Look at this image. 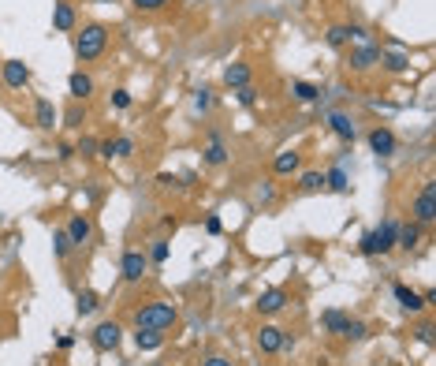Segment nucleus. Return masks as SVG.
I'll use <instances>...</instances> for the list:
<instances>
[{
  "label": "nucleus",
  "instance_id": "nucleus-24",
  "mask_svg": "<svg viewBox=\"0 0 436 366\" xmlns=\"http://www.w3.org/2000/svg\"><path fill=\"white\" fill-rule=\"evenodd\" d=\"M418 243H421V224H418V221H410V224H399L396 247H403V251H414Z\"/></svg>",
  "mask_w": 436,
  "mask_h": 366
},
{
  "label": "nucleus",
  "instance_id": "nucleus-1",
  "mask_svg": "<svg viewBox=\"0 0 436 366\" xmlns=\"http://www.w3.org/2000/svg\"><path fill=\"white\" fill-rule=\"evenodd\" d=\"M105 49H108V27H101V23H86L79 34H75V57L82 64L105 57Z\"/></svg>",
  "mask_w": 436,
  "mask_h": 366
},
{
  "label": "nucleus",
  "instance_id": "nucleus-5",
  "mask_svg": "<svg viewBox=\"0 0 436 366\" xmlns=\"http://www.w3.org/2000/svg\"><path fill=\"white\" fill-rule=\"evenodd\" d=\"M414 221L418 224H433L436 221V183L425 180L421 191L414 195Z\"/></svg>",
  "mask_w": 436,
  "mask_h": 366
},
{
  "label": "nucleus",
  "instance_id": "nucleus-20",
  "mask_svg": "<svg viewBox=\"0 0 436 366\" xmlns=\"http://www.w3.org/2000/svg\"><path fill=\"white\" fill-rule=\"evenodd\" d=\"M34 120H38L41 131H52V127H57V120H60L57 105H52L49 98H38V105H34Z\"/></svg>",
  "mask_w": 436,
  "mask_h": 366
},
{
  "label": "nucleus",
  "instance_id": "nucleus-18",
  "mask_svg": "<svg viewBox=\"0 0 436 366\" xmlns=\"http://www.w3.org/2000/svg\"><path fill=\"white\" fill-rule=\"evenodd\" d=\"M324 191H332V195H351V176L343 172V165H332L324 172Z\"/></svg>",
  "mask_w": 436,
  "mask_h": 366
},
{
  "label": "nucleus",
  "instance_id": "nucleus-13",
  "mask_svg": "<svg viewBox=\"0 0 436 366\" xmlns=\"http://www.w3.org/2000/svg\"><path fill=\"white\" fill-rule=\"evenodd\" d=\"M250 79H254V68H250L246 60H235L224 68V86L227 90H239V86H250Z\"/></svg>",
  "mask_w": 436,
  "mask_h": 366
},
{
  "label": "nucleus",
  "instance_id": "nucleus-11",
  "mask_svg": "<svg viewBox=\"0 0 436 366\" xmlns=\"http://www.w3.org/2000/svg\"><path fill=\"white\" fill-rule=\"evenodd\" d=\"M369 146H373L377 157H391V154L399 149L396 135H391V127H373V131H369Z\"/></svg>",
  "mask_w": 436,
  "mask_h": 366
},
{
  "label": "nucleus",
  "instance_id": "nucleus-10",
  "mask_svg": "<svg viewBox=\"0 0 436 366\" xmlns=\"http://www.w3.org/2000/svg\"><path fill=\"white\" fill-rule=\"evenodd\" d=\"M63 232L71 235V243H75V247H82V243H90V240H93V224H90V217H82V213H71L68 224H63Z\"/></svg>",
  "mask_w": 436,
  "mask_h": 366
},
{
  "label": "nucleus",
  "instance_id": "nucleus-28",
  "mask_svg": "<svg viewBox=\"0 0 436 366\" xmlns=\"http://www.w3.org/2000/svg\"><path fill=\"white\" fill-rule=\"evenodd\" d=\"M299 191H302V195H317V191H324V172H302V176H299Z\"/></svg>",
  "mask_w": 436,
  "mask_h": 366
},
{
  "label": "nucleus",
  "instance_id": "nucleus-4",
  "mask_svg": "<svg viewBox=\"0 0 436 366\" xmlns=\"http://www.w3.org/2000/svg\"><path fill=\"white\" fill-rule=\"evenodd\" d=\"M257 348L265 351V355H280V351H291V348H295V340H291L280 325H261V329H257Z\"/></svg>",
  "mask_w": 436,
  "mask_h": 366
},
{
  "label": "nucleus",
  "instance_id": "nucleus-6",
  "mask_svg": "<svg viewBox=\"0 0 436 366\" xmlns=\"http://www.w3.org/2000/svg\"><path fill=\"white\" fill-rule=\"evenodd\" d=\"M380 45H373V41H358V45L347 52V68L351 71H369V68H377L380 64Z\"/></svg>",
  "mask_w": 436,
  "mask_h": 366
},
{
  "label": "nucleus",
  "instance_id": "nucleus-23",
  "mask_svg": "<svg viewBox=\"0 0 436 366\" xmlns=\"http://www.w3.org/2000/svg\"><path fill=\"white\" fill-rule=\"evenodd\" d=\"M68 90H71V98H75V101H86V98L93 94V79H90L86 71H75L71 79H68Z\"/></svg>",
  "mask_w": 436,
  "mask_h": 366
},
{
  "label": "nucleus",
  "instance_id": "nucleus-14",
  "mask_svg": "<svg viewBox=\"0 0 436 366\" xmlns=\"http://www.w3.org/2000/svg\"><path fill=\"white\" fill-rule=\"evenodd\" d=\"M329 131H332L336 138H343V142H354V138H358V127H354V120H351L347 112H340V109H336V112H329Z\"/></svg>",
  "mask_w": 436,
  "mask_h": 366
},
{
  "label": "nucleus",
  "instance_id": "nucleus-9",
  "mask_svg": "<svg viewBox=\"0 0 436 366\" xmlns=\"http://www.w3.org/2000/svg\"><path fill=\"white\" fill-rule=\"evenodd\" d=\"M146 269H149V258L142 254V251H123V262H119V273H123V281L138 284L142 277H146Z\"/></svg>",
  "mask_w": 436,
  "mask_h": 366
},
{
  "label": "nucleus",
  "instance_id": "nucleus-34",
  "mask_svg": "<svg viewBox=\"0 0 436 366\" xmlns=\"http://www.w3.org/2000/svg\"><path fill=\"white\" fill-rule=\"evenodd\" d=\"M321 321H324V329H329V332H336V337H340V329H343L347 314H343V310H329V314H324Z\"/></svg>",
  "mask_w": 436,
  "mask_h": 366
},
{
  "label": "nucleus",
  "instance_id": "nucleus-17",
  "mask_svg": "<svg viewBox=\"0 0 436 366\" xmlns=\"http://www.w3.org/2000/svg\"><path fill=\"white\" fill-rule=\"evenodd\" d=\"M101 157H108V161H123V157H130L135 154V138H127V135H119V138H108V142H101V149H97Z\"/></svg>",
  "mask_w": 436,
  "mask_h": 366
},
{
  "label": "nucleus",
  "instance_id": "nucleus-36",
  "mask_svg": "<svg viewBox=\"0 0 436 366\" xmlns=\"http://www.w3.org/2000/svg\"><path fill=\"white\" fill-rule=\"evenodd\" d=\"M130 4H135L138 12H160V8L172 4V0H130Z\"/></svg>",
  "mask_w": 436,
  "mask_h": 366
},
{
  "label": "nucleus",
  "instance_id": "nucleus-44",
  "mask_svg": "<svg viewBox=\"0 0 436 366\" xmlns=\"http://www.w3.org/2000/svg\"><path fill=\"white\" fill-rule=\"evenodd\" d=\"M97 4H116V0H97Z\"/></svg>",
  "mask_w": 436,
  "mask_h": 366
},
{
  "label": "nucleus",
  "instance_id": "nucleus-39",
  "mask_svg": "<svg viewBox=\"0 0 436 366\" xmlns=\"http://www.w3.org/2000/svg\"><path fill=\"white\" fill-rule=\"evenodd\" d=\"M57 157H60V161H71V157H75V146H71V142H60V146H57Z\"/></svg>",
  "mask_w": 436,
  "mask_h": 366
},
{
  "label": "nucleus",
  "instance_id": "nucleus-26",
  "mask_svg": "<svg viewBox=\"0 0 436 366\" xmlns=\"http://www.w3.org/2000/svg\"><path fill=\"white\" fill-rule=\"evenodd\" d=\"M291 94H295V101L302 105H313V101H321V86H313V82H291Z\"/></svg>",
  "mask_w": 436,
  "mask_h": 366
},
{
  "label": "nucleus",
  "instance_id": "nucleus-32",
  "mask_svg": "<svg viewBox=\"0 0 436 366\" xmlns=\"http://www.w3.org/2000/svg\"><path fill=\"white\" fill-rule=\"evenodd\" d=\"M168 254H172L168 240H153V247H149V254H146V258H149V262H157V265H160V262H168Z\"/></svg>",
  "mask_w": 436,
  "mask_h": 366
},
{
  "label": "nucleus",
  "instance_id": "nucleus-15",
  "mask_svg": "<svg viewBox=\"0 0 436 366\" xmlns=\"http://www.w3.org/2000/svg\"><path fill=\"white\" fill-rule=\"evenodd\" d=\"M391 295H396L399 310H407V314H421V310H425V299L414 292V288H407V284H396V288H391Z\"/></svg>",
  "mask_w": 436,
  "mask_h": 366
},
{
  "label": "nucleus",
  "instance_id": "nucleus-29",
  "mask_svg": "<svg viewBox=\"0 0 436 366\" xmlns=\"http://www.w3.org/2000/svg\"><path fill=\"white\" fill-rule=\"evenodd\" d=\"M340 337L351 340V344H362V340L369 337V329H366V321H351V318H347L343 329H340Z\"/></svg>",
  "mask_w": 436,
  "mask_h": 366
},
{
  "label": "nucleus",
  "instance_id": "nucleus-41",
  "mask_svg": "<svg viewBox=\"0 0 436 366\" xmlns=\"http://www.w3.org/2000/svg\"><path fill=\"white\" fill-rule=\"evenodd\" d=\"M220 228H224L220 217H209V221H205V232H209V235H220Z\"/></svg>",
  "mask_w": 436,
  "mask_h": 366
},
{
  "label": "nucleus",
  "instance_id": "nucleus-43",
  "mask_svg": "<svg viewBox=\"0 0 436 366\" xmlns=\"http://www.w3.org/2000/svg\"><path fill=\"white\" fill-rule=\"evenodd\" d=\"M257 202H272V187L265 183V187H257Z\"/></svg>",
  "mask_w": 436,
  "mask_h": 366
},
{
  "label": "nucleus",
  "instance_id": "nucleus-35",
  "mask_svg": "<svg viewBox=\"0 0 436 366\" xmlns=\"http://www.w3.org/2000/svg\"><path fill=\"white\" fill-rule=\"evenodd\" d=\"M97 149H101V142H97V138H90V135H82L79 146H75V154H86V157H90V154H97Z\"/></svg>",
  "mask_w": 436,
  "mask_h": 366
},
{
  "label": "nucleus",
  "instance_id": "nucleus-22",
  "mask_svg": "<svg viewBox=\"0 0 436 366\" xmlns=\"http://www.w3.org/2000/svg\"><path fill=\"white\" fill-rule=\"evenodd\" d=\"M205 165H213V168L227 165V146H224V138L216 131L209 135V142H205Z\"/></svg>",
  "mask_w": 436,
  "mask_h": 366
},
{
  "label": "nucleus",
  "instance_id": "nucleus-33",
  "mask_svg": "<svg viewBox=\"0 0 436 366\" xmlns=\"http://www.w3.org/2000/svg\"><path fill=\"white\" fill-rule=\"evenodd\" d=\"M194 109H198V112L213 109V90H209V86H198V90H194Z\"/></svg>",
  "mask_w": 436,
  "mask_h": 366
},
{
  "label": "nucleus",
  "instance_id": "nucleus-40",
  "mask_svg": "<svg viewBox=\"0 0 436 366\" xmlns=\"http://www.w3.org/2000/svg\"><path fill=\"white\" fill-rule=\"evenodd\" d=\"M433 332H436L433 325H421V329H418V340H421V344H433V340H436Z\"/></svg>",
  "mask_w": 436,
  "mask_h": 366
},
{
  "label": "nucleus",
  "instance_id": "nucleus-25",
  "mask_svg": "<svg viewBox=\"0 0 436 366\" xmlns=\"http://www.w3.org/2000/svg\"><path fill=\"white\" fill-rule=\"evenodd\" d=\"M160 344H165V332H157V329H138L135 332V348L138 351H157Z\"/></svg>",
  "mask_w": 436,
  "mask_h": 366
},
{
  "label": "nucleus",
  "instance_id": "nucleus-8",
  "mask_svg": "<svg viewBox=\"0 0 436 366\" xmlns=\"http://www.w3.org/2000/svg\"><path fill=\"white\" fill-rule=\"evenodd\" d=\"M0 79H4L8 90H23V86H30V68L23 60H4L0 64Z\"/></svg>",
  "mask_w": 436,
  "mask_h": 366
},
{
  "label": "nucleus",
  "instance_id": "nucleus-27",
  "mask_svg": "<svg viewBox=\"0 0 436 366\" xmlns=\"http://www.w3.org/2000/svg\"><path fill=\"white\" fill-rule=\"evenodd\" d=\"M75 310H79L82 318H86V314H97V310H101V295L86 288V292H79V299H75Z\"/></svg>",
  "mask_w": 436,
  "mask_h": 366
},
{
  "label": "nucleus",
  "instance_id": "nucleus-21",
  "mask_svg": "<svg viewBox=\"0 0 436 366\" xmlns=\"http://www.w3.org/2000/svg\"><path fill=\"white\" fill-rule=\"evenodd\" d=\"M380 68L391 75H403V71H410V57L403 49H388V52H380Z\"/></svg>",
  "mask_w": 436,
  "mask_h": 366
},
{
  "label": "nucleus",
  "instance_id": "nucleus-12",
  "mask_svg": "<svg viewBox=\"0 0 436 366\" xmlns=\"http://www.w3.org/2000/svg\"><path fill=\"white\" fill-rule=\"evenodd\" d=\"M283 307H287V292H283V288H269V292L257 295V314H265V318L280 314Z\"/></svg>",
  "mask_w": 436,
  "mask_h": 366
},
{
  "label": "nucleus",
  "instance_id": "nucleus-30",
  "mask_svg": "<svg viewBox=\"0 0 436 366\" xmlns=\"http://www.w3.org/2000/svg\"><path fill=\"white\" fill-rule=\"evenodd\" d=\"M52 251H57V258H60V262H63V258H68V254L75 251L71 235H68V232H63V228H57V232H52Z\"/></svg>",
  "mask_w": 436,
  "mask_h": 366
},
{
  "label": "nucleus",
  "instance_id": "nucleus-2",
  "mask_svg": "<svg viewBox=\"0 0 436 366\" xmlns=\"http://www.w3.org/2000/svg\"><path fill=\"white\" fill-rule=\"evenodd\" d=\"M396 235H399V221L388 217L380 228H369L362 240H358V251H362L366 258H377V254H388L396 251Z\"/></svg>",
  "mask_w": 436,
  "mask_h": 366
},
{
  "label": "nucleus",
  "instance_id": "nucleus-37",
  "mask_svg": "<svg viewBox=\"0 0 436 366\" xmlns=\"http://www.w3.org/2000/svg\"><path fill=\"white\" fill-rule=\"evenodd\" d=\"M239 105H246V109H250V105H257V90H254V86H239Z\"/></svg>",
  "mask_w": 436,
  "mask_h": 366
},
{
  "label": "nucleus",
  "instance_id": "nucleus-3",
  "mask_svg": "<svg viewBox=\"0 0 436 366\" xmlns=\"http://www.w3.org/2000/svg\"><path fill=\"white\" fill-rule=\"evenodd\" d=\"M179 321V310L176 303H146L135 310V325L138 329H157V332H168L172 325Z\"/></svg>",
  "mask_w": 436,
  "mask_h": 366
},
{
  "label": "nucleus",
  "instance_id": "nucleus-19",
  "mask_svg": "<svg viewBox=\"0 0 436 366\" xmlns=\"http://www.w3.org/2000/svg\"><path fill=\"white\" fill-rule=\"evenodd\" d=\"M75 23H79V19H75V8L68 0H57V4H52V27H57L60 34H68V30H75Z\"/></svg>",
  "mask_w": 436,
  "mask_h": 366
},
{
  "label": "nucleus",
  "instance_id": "nucleus-31",
  "mask_svg": "<svg viewBox=\"0 0 436 366\" xmlns=\"http://www.w3.org/2000/svg\"><path fill=\"white\" fill-rule=\"evenodd\" d=\"M63 124L68 127H82L86 124V101H75L68 112H63Z\"/></svg>",
  "mask_w": 436,
  "mask_h": 366
},
{
  "label": "nucleus",
  "instance_id": "nucleus-38",
  "mask_svg": "<svg viewBox=\"0 0 436 366\" xmlns=\"http://www.w3.org/2000/svg\"><path fill=\"white\" fill-rule=\"evenodd\" d=\"M112 109H130V94L127 90H112Z\"/></svg>",
  "mask_w": 436,
  "mask_h": 366
},
{
  "label": "nucleus",
  "instance_id": "nucleus-42",
  "mask_svg": "<svg viewBox=\"0 0 436 366\" xmlns=\"http://www.w3.org/2000/svg\"><path fill=\"white\" fill-rule=\"evenodd\" d=\"M205 366H232V363H227L224 355H209V359H205Z\"/></svg>",
  "mask_w": 436,
  "mask_h": 366
},
{
  "label": "nucleus",
  "instance_id": "nucleus-16",
  "mask_svg": "<svg viewBox=\"0 0 436 366\" xmlns=\"http://www.w3.org/2000/svg\"><path fill=\"white\" fill-rule=\"evenodd\" d=\"M299 168H302V154H299V149H280V154L272 157V172H276V176H295Z\"/></svg>",
  "mask_w": 436,
  "mask_h": 366
},
{
  "label": "nucleus",
  "instance_id": "nucleus-7",
  "mask_svg": "<svg viewBox=\"0 0 436 366\" xmlns=\"http://www.w3.org/2000/svg\"><path fill=\"white\" fill-rule=\"evenodd\" d=\"M90 340H93L97 351H116L119 340H123V325H119V321H101V325L90 332Z\"/></svg>",
  "mask_w": 436,
  "mask_h": 366
}]
</instances>
